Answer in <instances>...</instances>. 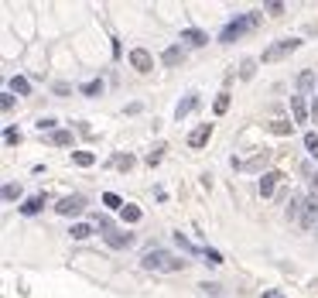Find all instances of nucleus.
<instances>
[{"label":"nucleus","mask_w":318,"mask_h":298,"mask_svg":"<svg viewBox=\"0 0 318 298\" xmlns=\"http://www.w3.org/2000/svg\"><path fill=\"white\" fill-rule=\"evenodd\" d=\"M263 14L250 11V14H239L236 21H229L223 31H219V45H233V41H239V38L247 35V31H253V28H260Z\"/></svg>","instance_id":"1"},{"label":"nucleus","mask_w":318,"mask_h":298,"mask_svg":"<svg viewBox=\"0 0 318 298\" xmlns=\"http://www.w3.org/2000/svg\"><path fill=\"white\" fill-rule=\"evenodd\" d=\"M140 267L144 271H185V261L168 254L164 247H151L144 257H140Z\"/></svg>","instance_id":"2"},{"label":"nucleus","mask_w":318,"mask_h":298,"mask_svg":"<svg viewBox=\"0 0 318 298\" xmlns=\"http://www.w3.org/2000/svg\"><path fill=\"white\" fill-rule=\"evenodd\" d=\"M298 48H301L298 38H284V41H277V45H271L267 52H263V62H277V58L291 55V52H298Z\"/></svg>","instance_id":"3"},{"label":"nucleus","mask_w":318,"mask_h":298,"mask_svg":"<svg viewBox=\"0 0 318 298\" xmlns=\"http://www.w3.org/2000/svg\"><path fill=\"white\" fill-rule=\"evenodd\" d=\"M86 209V195H65V199H58L55 213L58 216H76V213H82Z\"/></svg>","instance_id":"4"},{"label":"nucleus","mask_w":318,"mask_h":298,"mask_svg":"<svg viewBox=\"0 0 318 298\" xmlns=\"http://www.w3.org/2000/svg\"><path fill=\"white\" fill-rule=\"evenodd\" d=\"M305 202H308V195L295 192L291 199H287V209H284V216L291 219V223H301V213H305Z\"/></svg>","instance_id":"5"},{"label":"nucleus","mask_w":318,"mask_h":298,"mask_svg":"<svg viewBox=\"0 0 318 298\" xmlns=\"http://www.w3.org/2000/svg\"><path fill=\"white\" fill-rule=\"evenodd\" d=\"M130 65H134L137 72H151L154 69V58H151L148 48H134V52H130Z\"/></svg>","instance_id":"6"},{"label":"nucleus","mask_w":318,"mask_h":298,"mask_svg":"<svg viewBox=\"0 0 318 298\" xmlns=\"http://www.w3.org/2000/svg\"><path fill=\"white\" fill-rule=\"evenodd\" d=\"M315 223H318V199H315V195H308L305 213H301V223H298V226H301V230H311Z\"/></svg>","instance_id":"7"},{"label":"nucleus","mask_w":318,"mask_h":298,"mask_svg":"<svg viewBox=\"0 0 318 298\" xmlns=\"http://www.w3.org/2000/svg\"><path fill=\"white\" fill-rule=\"evenodd\" d=\"M209 137H212V124H199L192 134H188V148H205Z\"/></svg>","instance_id":"8"},{"label":"nucleus","mask_w":318,"mask_h":298,"mask_svg":"<svg viewBox=\"0 0 318 298\" xmlns=\"http://www.w3.org/2000/svg\"><path fill=\"white\" fill-rule=\"evenodd\" d=\"M103 240L110 243V247H116V250H124V247H130V243H134V233H120V230H106V233H103Z\"/></svg>","instance_id":"9"},{"label":"nucleus","mask_w":318,"mask_h":298,"mask_svg":"<svg viewBox=\"0 0 318 298\" xmlns=\"http://www.w3.org/2000/svg\"><path fill=\"white\" fill-rule=\"evenodd\" d=\"M291 113H295V124H308V117H311V110H308L305 96H291Z\"/></svg>","instance_id":"10"},{"label":"nucleus","mask_w":318,"mask_h":298,"mask_svg":"<svg viewBox=\"0 0 318 298\" xmlns=\"http://www.w3.org/2000/svg\"><path fill=\"white\" fill-rule=\"evenodd\" d=\"M281 178H284L281 172H263L260 175V195H263V199H271V195H274V185L281 182Z\"/></svg>","instance_id":"11"},{"label":"nucleus","mask_w":318,"mask_h":298,"mask_svg":"<svg viewBox=\"0 0 318 298\" xmlns=\"http://www.w3.org/2000/svg\"><path fill=\"white\" fill-rule=\"evenodd\" d=\"M182 41H188V45H195V48H202V45H209V35H205V31H199V28H185V31H182Z\"/></svg>","instance_id":"12"},{"label":"nucleus","mask_w":318,"mask_h":298,"mask_svg":"<svg viewBox=\"0 0 318 298\" xmlns=\"http://www.w3.org/2000/svg\"><path fill=\"white\" fill-rule=\"evenodd\" d=\"M161 62H164V65H178V62H185V48L182 45L164 48V52H161Z\"/></svg>","instance_id":"13"},{"label":"nucleus","mask_w":318,"mask_h":298,"mask_svg":"<svg viewBox=\"0 0 318 298\" xmlns=\"http://www.w3.org/2000/svg\"><path fill=\"white\" fill-rule=\"evenodd\" d=\"M195 106H199V96H195V93H188V96H185L182 103L175 106V117H178V120H182V117H188V113H192Z\"/></svg>","instance_id":"14"},{"label":"nucleus","mask_w":318,"mask_h":298,"mask_svg":"<svg viewBox=\"0 0 318 298\" xmlns=\"http://www.w3.org/2000/svg\"><path fill=\"white\" fill-rule=\"evenodd\" d=\"M41 206H45V192L31 195V199H28V202L21 206V213H24V216H34V213H41Z\"/></svg>","instance_id":"15"},{"label":"nucleus","mask_w":318,"mask_h":298,"mask_svg":"<svg viewBox=\"0 0 318 298\" xmlns=\"http://www.w3.org/2000/svg\"><path fill=\"white\" fill-rule=\"evenodd\" d=\"M72 165L89 168V165H96V154H92V151H72Z\"/></svg>","instance_id":"16"},{"label":"nucleus","mask_w":318,"mask_h":298,"mask_svg":"<svg viewBox=\"0 0 318 298\" xmlns=\"http://www.w3.org/2000/svg\"><path fill=\"white\" fill-rule=\"evenodd\" d=\"M68 237H72V240H86V237H92V226L89 223H76V226L68 230Z\"/></svg>","instance_id":"17"},{"label":"nucleus","mask_w":318,"mask_h":298,"mask_svg":"<svg viewBox=\"0 0 318 298\" xmlns=\"http://www.w3.org/2000/svg\"><path fill=\"white\" fill-rule=\"evenodd\" d=\"M79 93H82V96H100V93H103V79L82 82V86H79Z\"/></svg>","instance_id":"18"},{"label":"nucleus","mask_w":318,"mask_h":298,"mask_svg":"<svg viewBox=\"0 0 318 298\" xmlns=\"http://www.w3.org/2000/svg\"><path fill=\"white\" fill-rule=\"evenodd\" d=\"M11 93H21V96H28V93H31V82L24 79V76H14V79H11Z\"/></svg>","instance_id":"19"},{"label":"nucleus","mask_w":318,"mask_h":298,"mask_svg":"<svg viewBox=\"0 0 318 298\" xmlns=\"http://www.w3.org/2000/svg\"><path fill=\"white\" fill-rule=\"evenodd\" d=\"M298 86H301V93L315 89V72H311V69H305L301 76H298Z\"/></svg>","instance_id":"20"},{"label":"nucleus","mask_w":318,"mask_h":298,"mask_svg":"<svg viewBox=\"0 0 318 298\" xmlns=\"http://www.w3.org/2000/svg\"><path fill=\"white\" fill-rule=\"evenodd\" d=\"M305 148H308L311 158H318V134H315V130H308V134H305Z\"/></svg>","instance_id":"21"},{"label":"nucleus","mask_w":318,"mask_h":298,"mask_svg":"<svg viewBox=\"0 0 318 298\" xmlns=\"http://www.w3.org/2000/svg\"><path fill=\"white\" fill-rule=\"evenodd\" d=\"M120 216H124V223H140V209H137V206H130V202H127V206H124V213H120Z\"/></svg>","instance_id":"22"},{"label":"nucleus","mask_w":318,"mask_h":298,"mask_svg":"<svg viewBox=\"0 0 318 298\" xmlns=\"http://www.w3.org/2000/svg\"><path fill=\"white\" fill-rule=\"evenodd\" d=\"M103 206H110V209H120V213H124V199H120L116 192H106V195H103Z\"/></svg>","instance_id":"23"},{"label":"nucleus","mask_w":318,"mask_h":298,"mask_svg":"<svg viewBox=\"0 0 318 298\" xmlns=\"http://www.w3.org/2000/svg\"><path fill=\"white\" fill-rule=\"evenodd\" d=\"M52 144H58V148H68V144H72V134H68V130H55V134H52Z\"/></svg>","instance_id":"24"},{"label":"nucleus","mask_w":318,"mask_h":298,"mask_svg":"<svg viewBox=\"0 0 318 298\" xmlns=\"http://www.w3.org/2000/svg\"><path fill=\"white\" fill-rule=\"evenodd\" d=\"M202 257H205V264H212V267H216V264H223V254L212 250V247H202Z\"/></svg>","instance_id":"25"},{"label":"nucleus","mask_w":318,"mask_h":298,"mask_svg":"<svg viewBox=\"0 0 318 298\" xmlns=\"http://www.w3.org/2000/svg\"><path fill=\"white\" fill-rule=\"evenodd\" d=\"M212 110H216V113H226V110H229V93H219L216 103H212Z\"/></svg>","instance_id":"26"},{"label":"nucleus","mask_w":318,"mask_h":298,"mask_svg":"<svg viewBox=\"0 0 318 298\" xmlns=\"http://www.w3.org/2000/svg\"><path fill=\"white\" fill-rule=\"evenodd\" d=\"M21 195V185H4V202H14Z\"/></svg>","instance_id":"27"},{"label":"nucleus","mask_w":318,"mask_h":298,"mask_svg":"<svg viewBox=\"0 0 318 298\" xmlns=\"http://www.w3.org/2000/svg\"><path fill=\"white\" fill-rule=\"evenodd\" d=\"M291 127H295V124H287V120H274L271 130H274V134H291Z\"/></svg>","instance_id":"28"},{"label":"nucleus","mask_w":318,"mask_h":298,"mask_svg":"<svg viewBox=\"0 0 318 298\" xmlns=\"http://www.w3.org/2000/svg\"><path fill=\"white\" fill-rule=\"evenodd\" d=\"M113 168H134V158H130V154H116Z\"/></svg>","instance_id":"29"},{"label":"nucleus","mask_w":318,"mask_h":298,"mask_svg":"<svg viewBox=\"0 0 318 298\" xmlns=\"http://www.w3.org/2000/svg\"><path fill=\"white\" fill-rule=\"evenodd\" d=\"M253 65H257V62H253V58H247V62L239 65V76H243V79H250V76H253Z\"/></svg>","instance_id":"30"},{"label":"nucleus","mask_w":318,"mask_h":298,"mask_svg":"<svg viewBox=\"0 0 318 298\" xmlns=\"http://www.w3.org/2000/svg\"><path fill=\"white\" fill-rule=\"evenodd\" d=\"M38 130H41V134H45V130H55V120H52V117H41V120H38Z\"/></svg>","instance_id":"31"},{"label":"nucleus","mask_w":318,"mask_h":298,"mask_svg":"<svg viewBox=\"0 0 318 298\" xmlns=\"http://www.w3.org/2000/svg\"><path fill=\"white\" fill-rule=\"evenodd\" d=\"M260 298H287L284 291H281V288H263V295Z\"/></svg>","instance_id":"32"},{"label":"nucleus","mask_w":318,"mask_h":298,"mask_svg":"<svg viewBox=\"0 0 318 298\" xmlns=\"http://www.w3.org/2000/svg\"><path fill=\"white\" fill-rule=\"evenodd\" d=\"M4 141H7V144H21V134H17V130H7Z\"/></svg>","instance_id":"33"},{"label":"nucleus","mask_w":318,"mask_h":298,"mask_svg":"<svg viewBox=\"0 0 318 298\" xmlns=\"http://www.w3.org/2000/svg\"><path fill=\"white\" fill-rule=\"evenodd\" d=\"M0 106H4V110H11V106H14V96H11V93H4V100H0Z\"/></svg>","instance_id":"34"},{"label":"nucleus","mask_w":318,"mask_h":298,"mask_svg":"<svg viewBox=\"0 0 318 298\" xmlns=\"http://www.w3.org/2000/svg\"><path fill=\"white\" fill-rule=\"evenodd\" d=\"M199 288H202V291H209V295H216V291H219V285H212V281H205V285H199Z\"/></svg>","instance_id":"35"},{"label":"nucleus","mask_w":318,"mask_h":298,"mask_svg":"<svg viewBox=\"0 0 318 298\" xmlns=\"http://www.w3.org/2000/svg\"><path fill=\"white\" fill-rule=\"evenodd\" d=\"M311 195H315V199H318V172L311 175Z\"/></svg>","instance_id":"36"},{"label":"nucleus","mask_w":318,"mask_h":298,"mask_svg":"<svg viewBox=\"0 0 318 298\" xmlns=\"http://www.w3.org/2000/svg\"><path fill=\"white\" fill-rule=\"evenodd\" d=\"M311 117H315V120H318V100H315V103H311Z\"/></svg>","instance_id":"37"}]
</instances>
